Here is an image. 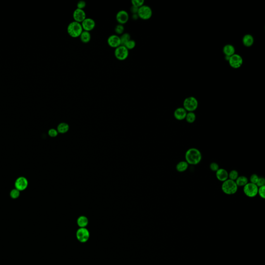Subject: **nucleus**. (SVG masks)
<instances>
[{
	"instance_id": "1",
	"label": "nucleus",
	"mask_w": 265,
	"mask_h": 265,
	"mask_svg": "<svg viewBox=\"0 0 265 265\" xmlns=\"http://www.w3.org/2000/svg\"><path fill=\"white\" fill-rule=\"evenodd\" d=\"M185 159L189 165H196L201 162L202 154L196 148H190L186 152Z\"/></svg>"
},
{
	"instance_id": "2",
	"label": "nucleus",
	"mask_w": 265,
	"mask_h": 265,
	"mask_svg": "<svg viewBox=\"0 0 265 265\" xmlns=\"http://www.w3.org/2000/svg\"><path fill=\"white\" fill-rule=\"evenodd\" d=\"M83 31L81 23L75 21L69 23L67 26V33L72 38L79 37Z\"/></svg>"
},
{
	"instance_id": "3",
	"label": "nucleus",
	"mask_w": 265,
	"mask_h": 265,
	"mask_svg": "<svg viewBox=\"0 0 265 265\" xmlns=\"http://www.w3.org/2000/svg\"><path fill=\"white\" fill-rule=\"evenodd\" d=\"M222 191L225 194L231 195H234L237 193L238 189V186L236 184L235 181H233L230 179H227V180L224 181L222 183Z\"/></svg>"
},
{
	"instance_id": "4",
	"label": "nucleus",
	"mask_w": 265,
	"mask_h": 265,
	"mask_svg": "<svg viewBox=\"0 0 265 265\" xmlns=\"http://www.w3.org/2000/svg\"><path fill=\"white\" fill-rule=\"evenodd\" d=\"M198 101L194 97H189L186 98L183 102V106L186 111L193 112L198 107Z\"/></svg>"
},
{
	"instance_id": "5",
	"label": "nucleus",
	"mask_w": 265,
	"mask_h": 265,
	"mask_svg": "<svg viewBox=\"0 0 265 265\" xmlns=\"http://www.w3.org/2000/svg\"><path fill=\"white\" fill-rule=\"evenodd\" d=\"M258 187L256 184H253L251 182H248L243 186V192L246 196L253 198L258 194Z\"/></svg>"
},
{
	"instance_id": "6",
	"label": "nucleus",
	"mask_w": 265,
	"mask_h": 265,
	"mask_svg": "<svg viewBox=\"0 0 265 265\" xmlns=\"http://www.w3.org/2000/svg\"><path fill=\"white\" fill-rule=\"evenodd\" d=\"M115 58L119 61L125 60L129 55V50L122 45L116 48L114 51Z\"/></svg>"
},
{
	"instance_id": "7",
	"label": "nucleus",
	"mask_w": 265,
	"mask_h": 265,
	"mask_svg": "<svg viewBox=\"0 0 265 265\" xmlns=\"http://www.w3.org/2000/svg\"><path fill=\"white\" fill-rule=\"evenodd\" d=\"M138 17L143 20H148L152 16V10L149 6L143 5L138 9L137 12Z\"/></svg>"
},
{
	"instance_id": "8",
	"label": "nucleus",
	"mask_w": 265,
	"mask_h": 265,
	"mask_svg": "<svg viewBox=\"0 0 265 265\" xmlns=\"http://www.w3.org/2000/svg\"><path fill=\"white\" fill-rule=\"evenodd\" d=\"M76 237L79 242H86L89 239V231L86 228H79L76 232Z\"/></svg>"
},
{
	"instance_id": "9",
	"label": "nucleus",
	"mask_w": 265,
	"mask_h": 265,
	"mask_svg": "<svg viewBox=\"0 0 265 265\" xmlns=\"http://www.w3.org/2000/svg\"><path fill=\"white\" fill-rule=\"evenodd\" d=\"M230 65L234 69H238L242 65L243 59L240 55L238 54H234L229 58Z\"/></svg>"
},
{
	"instance_id": "10",
	"label": "nucleus",
	"mask_w": 265,
	"mask_h": 265,
	"mask_svg": "<svg viewBox=\"0 0 265 265\" xmlns=\"http://www.w3.org/2000/svg\"><path fill=\"white\" fill-rule=\"evenodd\" d=\"M115 19L119 24L123 25L129 20V14L125 10H120L116 14Z\"/></svg>"
},
{
	"instance_id": "11",
	"label": "nucleus",
	"mask_w": 265,
	"mask_h": 265,
	"mask_svg": "<svg viewBox=\"0 0 265 265\" xmlns=\"http://www.w3.org/2000/svg\"><path fill=\"white\" fill-rule=\"evenodd\" d=\"M81 26L83 31L90 32L92 31L96 26L94 20L91 18H86L81 23Z\"/></svg>"
},
{
	"instance_id": "12",
	"label": "nucleus",
	"mask_w": 265,
	"mask_h": 265,
	"mask_svg": "<svg viewBox=\"0 0 265 265\" xmlns=\"http://www.w3.org/2000/svg\"><path fill=\"white\" fill-rule=\"evenodd\" d=\"M28 186V181L27 179L24 177H20L16 179L15 183V189H18L20 191H23L27 188Z\"/></svg>"
},
{
	"instance_id": "13",
	"label": "nucleus",
	"mask_w": 265,
	"mask_h": 265,
	"mask_svg": "<svg viewBox=\"0 0 265 265\" xmlns=\"http://www.w3.org/2000/svg\"><path fill=\"white\" fill-rule=\"evenodd\" d=\"M107 43L110 47L115 49L121 45L120 37L117 35H111L107 39Z\"/></svg>"
},
{
	"instance_id": "14",
	"label": "nucleus",
	"mask_w": 265,
	"mask_h": 265,
	"mask_svg": "<svg viewBox=\"0 0 265 265\" xmlns=\"http://www.w3.org/2000/svg\"><path fill=\"white\" fill-rule=\"evenodd\" d=\"M72 17L75 21L81 23L86 18V13L83 9H76L73 12Z\"/></svg>"
},
{
	"instance_id": "15",
	"label": "nucleus",
	"mask_w": 265,
	"mask_h": 265,
	"mask_svg": "<svg viewBox=\"0 0 265 265\" xmlns=\"http://www.w3.org/2000/svg\"><path fill=\"white\" fill-rule=\"evenodd\" d=\"M187 111L182 107H179L176 109L174 112V117L177 120L181 121L186 119Z\"/></svg>"
},
{
	"instance_id": "16",
	"label": "nucleus",
	"mask_w": 265,
	"mask_h": 265,
	"mask_svg": "<svg viewBox=\"0 0 265 265\" xmlns=\"http://www.w3.org/2000/svg\"><path fill=\"white\" fill-rule=\"evenodd\" d=\"M216 177L218 180L223 182L228 179V172L225 169L220 168L216 171Z\"/></svg>"
},
{
	"instance_id": "17",
	"label": "nucleus",
	"mask_w": 265,
	"mask_h": 265,
	"mask_svg": "<svg viewBox=\"0 0 265 265\" xmlns=\"http://www.w3.org/2000/svg\"><path fill=\"white\" fill-rule=\"evenodd\" d=\"M80 40L81 42L84 44H87L89 43L91 39V35L89 32L83 31L81 35L79 36Z\"/></svg>"
},
{
	"instance_id": "18",
	"label": "nucleus",
	"mask_w": 265,
	"mask_h": 265,
	"mask_svg": "<svg viewBox=\"0 0 265 265\" xmlns=\"http://www.w3.org/2000/svg\"><path fill=\"white\" fill-rule=\"evenodd\" d=\"M189 164L186 161H180L176 165V170L178 172H182L186 171L189 167Z\"/></svg>"
},
{
	"instance_id": "19",
	"label": "nucleus",
	"mask_w": 265,
	"mask_h": 265,
	"mask_svg": "<svg viewBox=\"0 0 265 265\" xmlns=\"http://www.w3.org/2000/svg\"><path fill=\"white\" fill-rule=\"evenodd\" d=\"M223 52L226 56L231 57V55H234L235 52V49L234 47L231 45H226L224 47Z\"/></svg>"
},
{
	"instance_id": "20",
	"label": "nucleus",
	"mask_w": 265,
	"mask_h": 265,
	"mask_svg": "<svg viewBox=\"0 0 265 265\" xmlns=\"http://www.w3.org/2000/svg\"><path fill=\"white\" fill-rule=\"evenodd\" d=\"M243 44L246 47H251L254 43V38L251 35L246 34L243 38Z\"/></svg>"
},
{
	"instance_id": "21",
	"label": "nucleus",
	"mask_w": 265,
	"mask_h": 265,
	"mask_svg": "<svg viewBox=\"0 0 265 265\" xmlns=\"http://www.w3.org/2000/svg\"><path fill=\"white\" fill-rule=\"evenodd\" d=\"M88 219L85 216H80L78 218L77 223L80 228H86L88 224Z\"/></svg>"
},
{
	"instance_id": "22",
	"label": "nucleus",
	"mask_w": 265,
	"mask_h": 265,
	"mask_svg": "<svg viewBox=\"0 0 265 265\" xmlns=\"http://www.w3.org/2000/svg\"><path fill=\"white\" fill-rule=\"evenodd\" d=\"M235 182L238 186H245L249 182L247 177L244 176H239Z\"/></svg>"
},
{
	"instance_id": "23",
	"label": "nucleus",
	"mask_w": 265,
	"mask_h": 265,
	"mask_svg": "<svg viewBox=\"0 0 265 265\" xmlns=\"http://www.w3.org/2000/svg\"><path fill=\"white\" fill-rule=\"evenodd\" d=\"M69 124L64 122L60 123L57 128L58 132L60 133H61V134L65 133V132H67V131H69Z\"/></svg>"
},
{
	"instance_id": "24",
	"label": "nucleus",
	"mask_w": 265,
	"mask_h": 265,
	"mask_svg": "<svg viewBox=\"0 0 265 265\" xmlns=\"http://www.w3.org/2000/svg\"><path fill=\"white\" fill-rule=\"evenodd\" d=\"M120 37L121 44L122 46H124L127 42L131 40V35L128 33H123L121 35V36H120Z\"/></svg>"
},
{
	"instance_id": "25",
	"label": "nucleus",
	"mask_w": 265,
	"mask_h": 265,
	"mask_svg": "<svg viewBox=\"0 0 265 265\" xmlns=\"http://www.w3.org/2000/svg\"><path fill=\"white\" fill-rule=\"evenodd\" d=\"M196 115L193 112H187L186 120L189 123H193L196 120Z\"/></svg>"
},
{
	"instance_id": "26",
	"label": "nucleus",
	"mask_w": 265,
	"mask_h": 265,
	"mask_svg": "<svg viewBox=\"0 0 265 265\" xmlns=\"http://www.w3.org/2000/svg\"><path fill=\"white\" fill-rule=\"evenodd\" d=\"M124 31V26L122 24H117V26H115V34L117 35H121L122 34H123Z\"/></svg>"
},
{
	"instance_id": "27",
	"label": "nucleus",
	"mask_w": 265,
	"mask_h": 265,
	"mask_svg": "<svg viewBox=\"0 0 265 265\" xmlns=\"http://www.w3.org/2000/svg\"><path fill=\"white\" fill-rule=\"evenodd\" d=\"M239 177V173L236 170H232L228 173V179L236 181Z\"/></svg>"
},
{
	"instance_id": "28",
	"label": "nucleus",
	"mask_w": 265,
	"mask_h": 265,
	"mask_svg": "<svg viewBox=\"0 0 265 265\" xmlns=\"http://www.w3.org/2000/svg\"><path fill=\"white\" fill-rule=\"evenodd\" d=\"M124 46L125 47L129 50H132L136 46V42L134 40L131 39L129 41L126 43L125 45H124Z\"/></svg>"
},
{
	"instance_id": "29",
	"label": "nucleus",
	"mask_w": 265,
	"mask_h": 265,
	"mask_svg": "<svg viewBox=\"0 0 265 265\" xmlns=\"http://www.w3.org/2000/svg\"><path fill=\"white\" fill-rule=\"evenodd\" d=\"M20 191L16 189H12L10 192V196L12 199H17L20 196Z\"/></svg>"
},
{
	"instance_id": "30",
	"label": "nucleus",
	"mask_w": 265,
	"mask_h": 265,
	"mask_svg": "<svg viewBox=\"0 0 265 265\" xmlns=\"http://www.w3.org/2000/svg\"><path fill=\"white\" fill-rule=\"evenodd\" d=\"M132 4L138 8H140L144 5L145 1L143 0H132L131 1Z\"/></svg>"
},
{
	"instance_id": "31",
	"label": "nucleus",
	"mask_w": 265,
	"mask_h": 265,
	"mask_svg": "<svg viewBox=\"0 0 265 265\" xmlns=\"http://www.w3.org/2000/svg\"><path fill=\"white\" fill-rule=\"evenodd\" d=\"M258 194L259 196L265 199V186H261L259 187L258 189Z\"/></svg>"
},
{
	"instance_id": "32",
	"label": "nucleus",
	"mask_w": 265,
	"mask_h": 265,
	"mask_svg": "<svg viewBox=\"0 0 265 265\" xmlns=\"http://www.w3.org/2000/svg\"><path fill=\"white\" fill-rule=\"evenodd\" d=\"M209 168H210V169L212 171H215V172L218 171L219 169H220L218 164L215 163V162H212L211 163H210Z\"/></svg>"
},
{
	"instance_id": "33",
	"label": "nucleus",
	"mask_w": 265,
	"mask_h": 265,
	"mask_svg": "<svg viewBox=\"0 0 265 265\" xmlns=\"http://www.w3.org/2000/svg\"><path fill=\"white\" fill-rule=\"evenodd\" d=\"M258 179H259V177H258V175L257 174H253L250 177V182L253 183V184H256L257 182L258 181Z\"/></svg>"
},
{
	"instance_id": "34",
	"label": "nucleus",
	"mask_w": 265,
	"mask_h": 265,
	"mask_svg": "<svg viewBox=\"0 0 265 265\" xmlns=\"http://www.w3.org/2000/svg\"><path fill=\"white\" fill-rule=\"evenodd\" d=\"M86 6V2L84 1H79L77 4V9H83Z\"/></svg>"
},
{
	"instance_id": "35",
	"label": "nucleus",
	"mask_w": 265,
	"mask_h": 265,
	"mask_svg": "<svg viewBox=\"0 0 265 265\" xmlns=\"http://www.w3.org/2000/svg\"><path fill=\"white\" fill-rule=\"evenodd\" d=\"M257 186L259 187L265 186V179L263 177H259L258 181L256 183Z\"/></svg>"
},
{
	"instance_id": "36",
	"label": "nucleus",
	"mask_w": 265,
	"mask_h": 265,
	"mask_svg": "<svg viewBox=\"0 0 265 265\" xmlns=\"http://www.w3.org/2000/svg\"><path fill=\"white\" fill-rule=\"evenodd\" d=\"M58 134V132L57 130L54 129H50L48 131L49 136L51 137H55Z\"/></svg>"
},
{
	"instance_id": "37",
	"label": "nucleus",
	"mask_w": 265,
	"mask_h": 265,
	"mask_svg": "<svg viewBox=\"0 0 265 265\" xmlns=\"http://www.w3.org/2000/svg\"><path fill=\"white\" fill-rule=\"evenodd\" d=\"M138 9H139V8H138V7H136L135 6H133V5H132V6L130 8V11H131V13L132 14H137Z\"/></svg>"
},
{
	"instance_id": "38",
	"label": "nucleus",
	"mask_w": 265,
	"mask_h": 265,
	"mask_svg": "<svg viewBox=\"0 0 265 265\" xmlns=\"http://www.w3.org/2000/svg\"><path fill=\"white\" fill-rule=\"evenodd\" d=\"M132 19H133L134 20H137V19L139 18V17H138V15L137 14H132Z\"/></svg>"
}]
</instances>
